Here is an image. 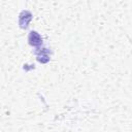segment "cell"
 Masks as SVG:
<instances>
[{"instance_id":"cell-1","label":"cell","mask_w":132,"mask_h":132,"mask_svg":"<svg viewBox=\"0 0 132 132\" xmlns=\"http://www.w3.org/2000/svg\"><path fill=\"white\" fill-rule=\"evenodd\" d=\"M32 13L29 10H22L21 13L19 14V25L22 29H27L31 20H32Z\"/></svg>"},{"instance_id":"cell-2","label":"cell","mask_w":132,"mask_h":132,"mask_svg":"<svg viewBox=\"0 0 132 132\" xmlns=\"http://www.w3.org/2000/svg\"><path fill=\"white\" fill-rule=\"evenodd\" d=\"M35 55H36V59L38 62L42 63V64H45L50 61L51 59V51L47 48V47H41V48H38L36 52H35Z\"/></svg>"},{"instance_id":"cell-3","label":"cell","mask_w":132,"mask_h":132,"mask_svg":"<svg viewBox=\"0 0 132 132\" xmlns=\"http://www.w3.org/2000/svg\"><path fill=\"white\" fill-rule=\"evenodd\" d=\"M28 42L32 46H40L42 44V38L36 31H31L28 35Z\"/></svg>"}]
</instances>
